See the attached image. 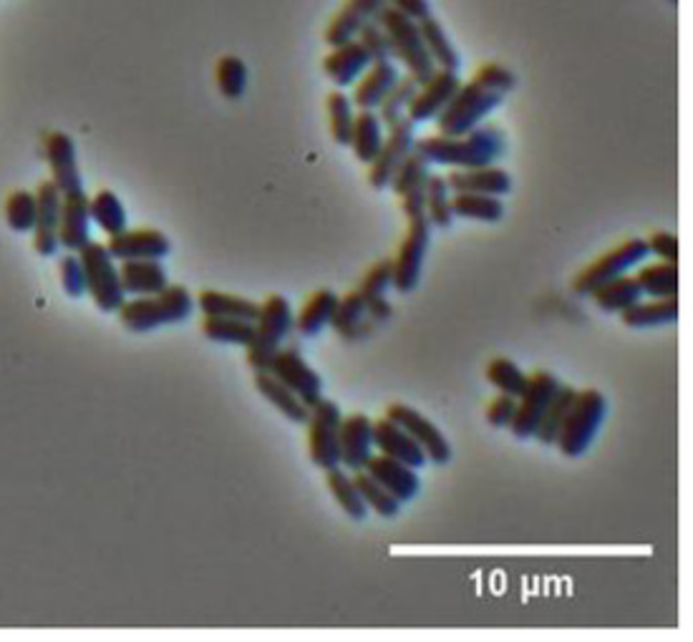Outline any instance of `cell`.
<instances>
[{"label": "cell", "instance_id": "obj_1", "mask_svg": "<svg viewBox=\"0 0 693 642\" xmlns=\"http://www.w3.org/2000/svg\"><path fill=\"white\" fill-rule=\"evenodd\" d=\"M416 152L429 164H442L450 170H477L502 160L507 152V134L495 124L477 127L464 137H426L416 139Z\"/></svg>", "mask_w": 693, "mask_h": 642}, {"label": "cell", "instance_id": "obj_2", "mask_svg": "<svg viewBox=\"0 0 693 642\" xmlns=\"http://www.w3.org/2000/svg\"><path fill=\"white\" fill-rule=\"evenodd\" d=\"M195 311V297H192L190 287L172 285L164 287L156 295H142L124 301L119 307V323L131 333H149L164 325H177L184 323Z\"/></svg>", "mask_w": 693, "mask_h": 642}, {"label": "cell", "instance_id": "obj_3", "mask_svg": "<svg viewBox=\"0 0 693 642\" xmlns=\"http://www.w3.org/2000/svg\"><path fill=\"white\" fill-rule=\"evenodd\" d=\"M608 418V399L598 389H577V395L557 434V451L567 459H581L600 434V426Z\"/></svg>", "mask_w": 693, "mask_h": 642}, {"label": "cell", "instance_id": "obj_4", "mask_svg": "<svg viewBox=\"0 0 693 642\" xmlns=\"http://www.w3.org/2000/svg\"><path fill=\"white\" fill-rule=\"evenodd\" d=\"M295 315L293 307L283 295H268L266 303H260V313L256 318V336L248 348V366L252 371H268L270 360L283 348V342L293 333Z\"/></svg>", "mask_w": 693, "mask_h": 642}, {"label": "cell", "instance_id": "obj_5", "mask_svg": "<svg viewBox=\"0 0 693 642\" xmlns=\"http://www.w3.org/2000/svg\"><path fill=\"white\" fill-rule=\"evenodd\" d=\"M505 104V96L489 89H481L475 81H467L459 86L454 99L446 104V109L438 113L436 131L442 137H464L469 131L481 127L489 113L497 111Z\"/></svg>", "mask_w": 693, "mask_h": 642}, {"label": "cell", "instance_id": "obj_6", "mask_svg": "<svg viewBox=\"0 0 693 642\" xmlns=\"http://www.w3.org/2000/svg\"><path fill=\"white\" fill-rule=\"evenodd\" d=\"M376 21H379L386 33L391 39V51L393 58L403 64L407 74L414 78L416 84H424L429 76L436 72L432 56L426 54L424 39H421L419 23L407 19V15L393 11L391 6H383L379 13H376Z\"/></svg>", "mask_w": 693, "mask_h": 642}, {"label": "cell", "instance_id": "obj_7", "mask_svg": "<svg viewBox=\"0 0 693 642\" xmlns=\"http://www.w3.org/2000/svg\"><path fill=\"white\" fill-rule=\"evenodd\" d=\"M78 258H82L86 272V295L91 297L101 313H117L124 305L127 293L121 287L117 260L111 258L107 244L91 240L78 252Z\"/></svg>", "mask_w": 693, "mask_h": 642}, {"label": "cell", "instance_id": "obj_8", "mask_svg": "<svg viewBox=\"0 0 693 642\" xmlns=\"http://www.w3.org/2000/svg\"><path fill=\"white\" fill-rule=\"evenodd\" d=\"M648 244L640 237H630V240H622L616 248L608 250L600 258H595L591 265H585L577 275L573 278V293L575 295H591L593 290H598L603 283H608L613 278L628 275L630 270L643 265L648 260Z\"/></svg>", "mask_w": 693, "mask_h": 642}, {"label": "cell", "instance_id": "obj_9", "mask_svg": "<svg viewBox=\"0 0 693 642\" xmlns=\"http://www.w3.org/2000/svg\"><path fill=\"white\" fill-rule=\"evenodd\" d=\"M344 413L340 406L331 399H318L311 406L308 421V454L311 461L323 471H331L340 466V448H338V431Z\"/></svg>", "mask_w": 693, "mask_h": 642}, {"label": "cell", "instance_id": "obj_10", "mask_svg": "<svg viewBox=\"0 0 693 642\" xmlns=\"http://www.w3.org/2000/svg\"><path fill=\"white\" fill-rule=\"evenodd\" d=\"M429 240H432V222H429L426 215L409 219L399 252L393 258V287L399 293H414L419 287L421 275H424Z\"/></svg>", "mask_w": 693, "mask_h": 642}, {"label": "cell", "instance_id": "obj_11", "mask_svg": "<svg viewBox=\"0 0 693 642\" xmlns=\"http://www.w3.org/2000/svg\"><path fill=\"white\" fill-rule=\"evenodd\" d=\"M416 144V124L409 117H403L397 124L386 129L383 144L376 154V160L368 164V184L373 189L389 187L393 174L399 172V166L407 162V156L414 152Z\"/></svg>", "mask_w": 693, "mask_h": 642}, {"label": "cell", "instance_id": "obj_12", "mask_svg": "<svg viewBox=\"0 0 693 642\" xmlns=\"http://www.w3.org/2000/svg\"><path fill=\"white\" fill-rule=\"evenodd\" d=\"M557 389H560V378L555 373L545 371V368H538V371L528 378V389H524L520 399H517V411L510 424L515 438H522L524 442V438L534 436L542 413H545V409L550 406L552 395L557 393Z\"/></svg>", "mask_w": 693, "mask_h": 642}, {"label": "cell", "instance_id": "obj_13", "mask_svg": "<svg viewBox=\"0 0 693 642\" xmlns=\"http://www.w3.org/2000/svg\"><path fill=\"white\" fill-rule=\"evenodd\" d=\"M268 373H273L280 383H285L305 406H313L323 399V376L308 366L297 346H283L273 356L268 366Z\"/></svg>", "mask_w": 693, "mask_h": 642}, {"label": "cell", "instance_id": "obj_14", "mask_svg": "<svg viewBox=\"0 0 693 642\" xmlns=\"http://www.w3.org/2000/svg\"><path fill=\"white\" fill-rule=\"evenodd\" d=\"M383 416L397 421V424L407 431V434L414 438L421 448H424L429 461L438 464V466L450 464V459H452L450 438L444 436V431L438 428L432 418H426L424 413L407 406V403H391V406L386 409Z\"/></svg>", "mask_w": 693, "mask_h": 642}, {"label": "cell", "instance_id": "obj_15", "mask_svg": "<svg viewBox=\"0 0 693 642\" xmlns=\"http://www.w3.org/2000/svg\"><path fill=\"white\" fill-rule=\"evenodd\" d=\"M459 86H462L459 74L436 68L424 84H419L414 99L409 104L407 117L414 121V124H424V121L436 119L438 113L446 109V104L454 99V94L459 91Z\"/></svg>", "mask_w": 693, "mask_h": 642}, {"label": "cell", "instance_id": "obj_16", "mask_svg": "<svg viewBox=\"0 0 693 642\" xmlns=\"http://www.w3.org/2000/svg\"><path fill=\"white\" fill-rule=\"evenodd\" d=\"M107 250L117 262L127 260H164L172 252V240L154 227H137L119 235H111Z\"/></svg>", "mask_w": 693, "mask_h": 642}, {"label": "cell", "instance_id": "obj_17", "mask_svg": "<svg viewBox=\"0 0 693 642\" xmlns=\"http://www.w3.org/2000/svg\"><path fill=\"white\" fill-rule=\"evenodd\" d=\"M46 160L51 170V182L56 184L61 195L84 192V177L76 160V142L66 131H51L46 137Z\"/></svg>", "mask_w": 693, "mask_h": 642}, {"label": "cell", "instance_id": "obj_18", "mask_svg": "<svg viewBox=\"0 0 693 642\" xmlns=\"http://www.w3.org/2000/svg\"><path fill=\"white\" fill-rule=\"evenodd\" d=\"M338 448H340V466L346 471H361L366 461L376 454L373 444V421L366 413H350L340 421L338 431Z\"/></svg>", "mask_w": 693, "mask_h": 642}, {"label": "cell", "instance_id": "obj_19", "mask_svg": "<svg viewBox=\"0 0 693 642\" xmlns=\"http://www.w3.org/2000/svg\"><path fill=\"white\" fill-rule=\"evenodd\" d=\"M429 164L416 149L407 156V162L399 166V172L393 174L389 187L393 195L401 199V209L407 219H414L424 215V195H426V179H429Z\"/></svg>", "mask_w": 693, "mask_h": 642}, {"label": "cell", "instance_id": "obj_20", "mask_svg": "<svg viewBox=\"0 0 693 642\" xmlns=\"http://www.w3.org/2000/svg\"><path fill=\"white\" fill-rule=\"evenodd\" d=\"M61 199L64 195L56 189L54 182H41L36 187L39 215L33 227V250L41 258H54L58 252V222H61Z\"/></svg>", "mask_w": 693, "mask_h": 642}, {"label": "cell", "instance_id": "obj_21", "mask_svg": "<svg viewBox=\"0 0 693 642\" xmlns=\"http://www.w3.org/2000/svg\"><path fill=\"white\" fill-rule=\"evenodd\" d=\"M91 242V213L86 192H74L61 199L58 248L66 252H82Z\"/></svg>", "mask_w": 693, "mask_h": 642}, {"label": "cell", "instance_id": "obj_22", "mask_svg": "<svg viewBox=\"0 0 693 642\" xmlns=\"http://www.w3.org/2000/svg\"><path fill=\"white\" fill-rule=\"evenodd\" d=\"M373 444L379 454L391 456V459L407 464L416 471H421L429 464V456L424 454V448H421L414 438H411L407 431H403L397 421H391L389 416H381L379 421H373Z\"/></svg>", "mask_w": 693, "mask_h": 642}, {"label": "cell", "instance_id": "obj_23", "mask_svg": "<svg viewBox=\"0 0 693 642\" xmlns=\"http://www.w3.org/2000/svg\"><path fill=\"white\" fill-rule=\"evenodd\" d=\"M364 471L371 474V477L379 481L381 487L389 489L391 494L401 501V504H409L411 499L419 497V491H421L419 471L411 469V466H407V464L397 461V459H391V456L373 454L371 459L366 461Z\"/></svg>", "mask_w": 693, "mask_h": 642}, {"label": "cell", "instance_id": "obj_24", "mask_svg": "<svg viewBox=\"0 0 693 642\" xmlns=\"http://www.w3.org/2000/svg\"><path fill=\"white\" fill-rule=\"evenodd\" d=\"M446 182L452 192H475V195L492 197H505L512 192V174L497 164L477 166V170H450Z\"/></svg>", "mask_w": 693, "mask_h": 642}, {"label": "cell", "instance_id": "obj_25", "mask_svg": "<svg viewBox=\"0 0 693 642\" xmlns=\"http://www.w3.org/2000/svg\"><path fill=\"white\" fill-rule=\"evenodd\" d=\"M383 6H389V0H346V3L338 8V13L331 19L326 33H323V41H326L331 48H336L340 43L356 39L358 29H361L366 21L376 19V13H379Z\"/></svg>", "mask_w": 693, "mask_h": 642}, {"label": "cell", "instance_id": "obj_26", "mask_svg": "<svg viewBox=\"0 0 693 642\" xmlns=\"http://www.w3.org/2000/svg\"><path fill=\"white\" fill-rule=\"evenodd\" d=\"M371 64L373 61L368 51L356 39H350L331 48V54L323 58V72L338 89H346V86H354Z\"/></svg>", "mask_w": 693, "mask_h": 642}, {"label": "cell", "instance_id": "obj_27", "mask_svg": "<svg viewBox=\"0 0 693 642\" xmlns=\"http://www.w3.org/2000/svg\"><path fill=\"white\" fill-rule=\"evenodd\" d=\"M399 66L393 61H373L366 68L364 76L354 84V107L358 109H379V104L386 99V94L393 89V84L399 81Z\"/></svg>", "mask_w": 693, "mask_h": 642}, {"label": "cell", "instance_id": "obj_28", "mask_svg": "<svg viewBox=\"0 0 693 642\" xmlns=\"http://www.w3.org/2000/svg\"><path fill=\"white\" fill-rule=\"evenodd\" d=\"M119 278L124 293L131 297L156 295L164 287H170V275L162 265V260H127L119 265Z\"/></svg>", "mask_w": 693, "mask_h": 642}, {"label": "cell", "instance_id": "obj_29", "mask_svg": "<svg viewBox=\"0 0 693 642\" xmlns=\"http://www.w3.org/2000/svg\"><path fill=\"white\" fill-rule=\"evenodd\" d=\"M618 315L622 325L634 330L673 325L679 320V297H640L638 303L626 307Z\"/></svg>", "mask_w": 693, "mask_h": 642}, {"label": "cell", "instance_id": "obj_30", "mask_svg": "<svg viewBox=\"0 0 693 642\" xmlns=\"http://www.w3.org/2000/svg\"><path fill=\"white\" fill-rule=\"evenodd\" d=\"M336 303H338L336 290H331V287L315 290V293L308 297V301L303 303L301 313L295 315L293 330L301 333L303 338L321 336L323 328H328V325H331L333 311H336Z\"/></svg>", "mask_w": 693, "mask_h": 642}, {"label": "cell", "instance_id": "obj_31", "mask_svg": "<svg viewBox=\"0 0 693 642\" xmlns=\"http://www.w3.org/2000/svg\"><path fill=\"white\" fill-rule=\"evenodd\" d=\"M195 305L202 311V315H217V318H238L256 323L260 313V303L250 301V297L232 295V293H219V290H202L197 295Z\"/></svg>", "mask_w": 693, "mask_h": 642}, {"label": "cell", "instance_id": "obj_32", "mask_svg": "<svg viewBox=\"0 0 693 642\" xmlns=\"http://www.w3.org/2000/svg\"><path fill=\"white\" fill-rule=\"evenodd\" d=\"M256 389L262 399H266L270 406H275L285 418H291L293 424L305 426L311 406H305V403L297 399V395L288 389L285 383H280L273 373H268V371L256 373Z\"/></svg>", "mask_w": 693, "mask_h": 642}, {"label": "cell", "instance_id": "obj_33", "mask_svg": "<svg viewBox=\"0 0 693 642\" xmlns=\"http://www.w3.org/2000/svg\"><path fill=\"white\" fill-rule=\"evenodd\" d=\"M419 31H421V39H424L426 54L432 56L434 66L444 68V72H456V74H459L462 54H459V51H456V46L450 39V33L444 31L442 21H436L434 15H429V19L419 21Z\"/></svg>", "mask_w": 693, "mask_h": 642}, {"label": "cell", "instance_id": "obj_34", "mask_svg": "<svg viewBox=\"0 0 693 642\" xmlns=\"http://www.w3.org/2000/svg\"><path fill=\"white\" fill-rule=\"evenodd\" d=\"M386 129L381 124L379 113L373 109H358L354 121V134H350V149L361 164H371L383 144Z\"/></svg>", "mask_w": 693, "mask_h": 642}, {"label": "cell", "instance_id": "obj_35", "mask_svg": "<svg viewBox=\"0 0 693 642\" xmlns=\"http://www.w3.org/2000/svg\"><path fill=\"white\" fill-rule=\"evenodd\" d=\"M452 213L462 219L495 225L505 217V199L492 195H475V192H452Z\"/></svg>", "mask_w": 693, "mask_h": 642}, {"label": "cell", "instance_id": "obj_36", "mask_svg": "<svg viewBox=\"0 0 693 642\" xmlns=\"http://www.w3.org/2000/svg\"><path fill=\"white\" fill-rule=\"evenodd\" d=\"M89 213L91 225L99 227L107 237L124 232L129 227L124 202H121L117 192L111 189H99L94 197H89Z\"/></svg>", "mask_w": 693, "mask_h": 642}, {"label": "cell", "instance_id": "obj_37", "mask_svg": "<svg viewBox=\"0 0 693 642\" xmlns=\"http://www.w3.org/2000/svg\"><path fill=\"white\" fill-rule=\"evenodd\" d=\"M364 325H373L368 320V303L364 301V295L358 290H350L344 297L338 295L331 328L344 338H358L364 333Z\"/></svg>", "mask_w": 693, "mask_h": 642}, {"label": "cell", "instance_id": "obj_38", "mask_svg": "<svg viewBox=\"0 0 693 642\" xmlns=\"http://www.w3.org/2000/svg\"><path fill=\"white\" fill-rule=\"evenodd\" d=\"M634 278L640 285L643 297L679 295V265H673V262L658 260V262H651V265H640Z\"/></svg>", "mask_w": 693, "mask_h": 642}, {"label": "cell", "instance_id": "obj_39", "mask_svg": "<svg viewBox=\"0 0 693 642\" xmlns=\"http://www.w3.org/2000/svg\"><path fill=\"white\" fill-rule=\"evenodd\" d=\"M591 297L603 313H622L626 307L638 303L643 293H640V285L634 275H620L603 283L598 290H593Z\"/></svg>", "mask_w": 693, "mask_h": 642}, {"label": "cell", "instance_id": "obj_40", "mask_svg": "<svg viewBox=\"0 0 693 642\" xmlns=\"http://www.w3.org/2000/svg\"><path fill=\"white\" fill-rule=\"evenodd\" d=\"M575 395H577L575 385L560 383L557 393L552 395L550 406L545 409V413H542V418H540V424H538V431H534V438H538L540 444L555 446L557 434H560V428H563V421H565V416H567L570 406H573Z\"/></svg>", "mask_w": 693, "mask_h": 642}, {"label": "cell", "instance_id": "obj_41", "mask_svg": "<svg viewBox=\"0 0 693 642\" xmlns=\"http://www.w3.org/2000/svg\"><path fill=\"white\" fill-rule=\"evenodd\" d=\"M326 483H328L333 499L338 501V507L344 509V512L354 519V522H364L366 514H368V507L361 497V491H358V487H356L354 474H348L344 466H336V469L326 471Z\"/></svg>", "mask_w": 693, "mask_h": 642}, {"label": "cell", "instance_id": "obj_42", "mask_svg": "<svg viewBox=\"0 0 693 642\" xmlns=\"http://www.w3.org/2000/svg\"><path fill=\"white\" fill-rule=\"evenodd\" d=\"M202 336L213 342H223V346L248 348L252 342V336H256V323L205 315V320H202Z\"/></svg>", "mask_w": 693, "mask_h": 642}, {"label": "cell", "instance_id": "obj_43", "mask_svg": "<svg viewBox=\"0 0 693 642\" xmlns=\"http://www.w3.org/2000/svg\"><path fill=\"white\" fill-rule=\"evenodd\" d=\"M424 215L432 227H442V230H450L454 225V213H452V189L450 182L442 174H429L426 179V195H424Z\"/></svg>", "mask_w": 693, "mask_h": 642}, {"label": "cell", "instance_id": "obj_44", "mask_svg": "<svg viewBox=\"0 0 693 642\" xmlns=\"http://www.w3.org/2000/svg\"><path fill=\"white\" fill-rule=\"evenodd\" d=\"M326 111H328L333 142L340 146H348L350 134H354V121H356V111H354V101H350V96L344 89L331 91L326 99Z\"/></svg>", "mask_w": 693, "mask_h": 642}, {"label": "cell", "instance_id": "obj_45", "mask_svg": "<svg viewBox=\"0 0 693 642\" xmlns=\"http://www.w3.org/2000/svg\"><path fill=\"white\" fill-rule=\"evenodd\" d=\"M354 481H356L358 491H361L366 507L373 509L376 514L383 516V519H393V516L401 514V509H403L401 501L393 497L389 489L381 487V483L376 481L371 474L364 471V469L354 471Z\"/></svg>", "mask_w": 693, "mask_h": 642}, {"label": "cell", "instance_id": "obj_46", "mask_svg": "<svg viewBox=\"0 0 693 642\" xmlns=\"http://www.w3.org/2000/svg\"><path fill=\"white\" fill-rule=\"evenodd\" d=\"M416 89H419V84L409 74L399 76V81L393 84V89L386 94V99L379 104V109H376L383 129L393 127V124H397V121H401L403 117H407L409 104H411V99H414Z\"/></svg>", "mask_w": 693, "mask_h": 642}, {"label": "cell", "instance_id": "obj_47", "mask_svg": "<svg viewBox=\"0 0 693 642\" xmlns=\"http://www.w3.org/2000/svg\"><path fill=\"white\" fill-rule=\"evenodd\" d=\"M215 81L219 94L225 99L238 101L248 91V64L240 56H223L217 58L215 66Z\"/></svg>", "mask_w": 693, "mask_h": 642}, {"label": "cell", "instance_id": "obj_48", "mask_svg": "<svg viewBox=\"0 0 693 642\" xmlns=\"http://www.w3.org/2000/svg\"><path fill=\"white\" fill-rule=\"evenodd\" d=\"M6 222L11 227L13 232H33L36 227V215H39V202H36V192L29 189H15L8 195L6 199Z\"/></svg>", "mask_w": 693, "mask_h": 642}, {"label": "cell", "instance_id": "obj_49", "mask_svg": "<svg viewBox=\"0 0 693 642\" xmlns=\"http://www.w3.org/2000/svg\"><path fill=\"white\" fill-rule=\"evenodd\" d=\"M528 378L530 376L524 373L512 358L499 356L489 360L487 366V381L492 383L499 393L515 395V399H520L522 391L528 389Z\"/></svg>", "mask_w": 693, "mask_h": 642}, {"label": "cell", "instance_id": "obj_50", "mask_svg": "<svg viewBox=\"0 0 693 642\" xmlns=\"http://www.w3.org/2000/svg\"><path fill=\"white\" fill-rule=\"evenodd\" d=\"M472 81H475L477 86H481V89H489V91H497V94H510L515 91L517 86V74L512 72L510 66L505 64H497V61H487V64H479L475 76H472Z\"/></svg>", "mask_w": 693, "mask_h": 642}, {"label": "cell", "instance_id": "obj_51", "mask_svg": "<svg viewBox=\"0 0 693 642\" xmlns=\"http://www.w3.org/2000/svg\"><path fill=\"white\" fill-rule=\"evenodd\" d=\"M389 287H393V260H379L368 268L356 290L364 295L366 303H373L379 297H386Z\"/></svg>", "mask_w": 693, "mask_h": 642}, {"label": "cell", "instance_id": "obj_52", "mask_svg": "<svg viewBox=\"0 0 693 642\" xmlns=\"http://www.w3.org/2000/svg\"><path fill=\"white\" fill-rule=\"evenodd\" d=\"M356 41L361 43V46L368 51V56H371V61H391L393 58L389 33H386L383 25L376 19L366 21L361 29H358Z\"/></svg>", "mask_w": 693, "mask_h": 642}, {"label": "cell", "instance_id": "obj_53", "mask_svg": "<svg viewBox=\"0 0 693 642\" xmlns=\"http://www.w3.org/2000/svg\"><path fill=\"white\" fill-rule=\"evenodd\" d=\"M58 278H61V287L68 297H84L86 295V272L82 265V258L78 252H66L64 258L58 262Z\"/></svg>", "mask_w": 693, "mask_h": 642}, {"label": "cell", "instance_id": "obj_54", "mask_svg": "<svg viewBox=\"0 0 693 642\" xmlns=\"http://www.w3.org/2000/svg\"><path fill=\"white\" fill-rule=\"evenodd\" d=\"M517 411V399L507 393H497L487 406V421L492 428H510Z\"/></svg>", "mask_w": 693, "mask_h": 642}, {"label": "cell", "instance_id": "obj_55", "mask_svg": "<svg viewBox=\"0 0 693 642\" xmlns=\"http://www.w3.org/2000/svg\"><path fill=\"white\" fill-rule=\"evenodd\" d=\"M646 244H648V252L656 254L658 260L673 262V265H679V237H675L673 232L658 230V232H653L651 237H648Z\"/></svg>", "mask_w": 693, "mask_h": 642}, {"label": "cell", "instance_id": "obj_56", "mask_svg": "<svg viewBox=\"0 0 693 642\" xmlns=\"http://www.w3.org/2000/svg\"><path fill=\"white\" fill-rule=\"evenodd\" d=\"M389 6L416 23L432 15V3L429 0H389Z\"/></svg>", "mask_w": 693, "mask_h": 642}, {"label": "cell", "instance_id": "obj_57", "mask_svg": "<svg viewBox=\"0 0 693 642\" xmlns=\"http://www.w3.org/2000/svg\"><path fill=\"white\" fill-rule=\"evenodd\" d=\"M669 3H679V0H669Z\"/></svg>", "mask_w": 693, "mask_h": 642}]
</instances>
